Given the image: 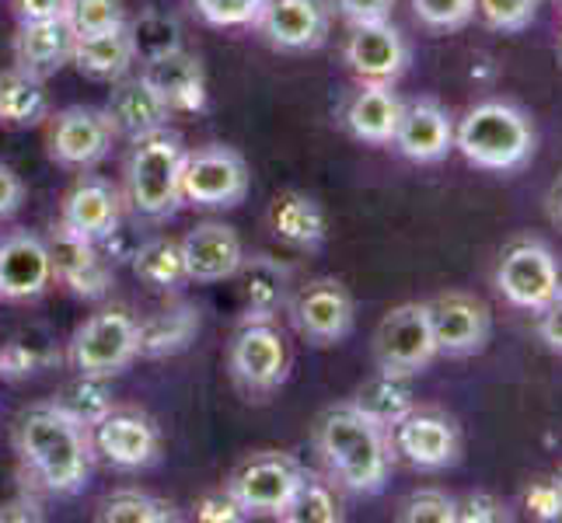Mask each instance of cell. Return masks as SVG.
Instances as JSON below:
<instances>
[{
  "label": "cell",
  "mask_w": 562,
  "mask_h": 523,
  "mask_svg": "<svg viewBox=\"0 0 562 523\" xmlns=\"http://www.w3.org/2000/svg\"><path fill=\"white\" fill-rule=\"evenodd\" d=\"M14 454L32 481V489L46 496H81L94 471L91 430L74 422L53 401L35 405L14 425Z\"/></svg>",
  "instance_id": "1"
},
{
  "label": "cell",
  "mask_w": 562,
  "mask_h": 523,
  "mask_svg": "<svg viewBox=\"0 0 562 523\" xmlns=\"http://www.w3.org/2000/svg\"><path fill=\"white\" fill-rule=\"evenodd\" d=\"M413 14L426 32H461L475 22V0H413Z\"/></svg>",
  "instance_id": "40"
},
{
  "label": "cell",
  "mask_w": 562,
  "mask_h": 523,
  "mask_svg": "<svg viewBox=\"0 0 562 523\" xmlns=\"http://www.w3.org/2000/svg\"><path fill=\"white\" fill-rule=\"evenodd\" d=\"M196 332H200V311L186 300H176L165 311L140 321V356L147 360L179 356L192 345Z\"/></svg>",
  "instance_id": "31"
},
{
  "label": "cell",
  "mask_w": 562,
  "mask_h": 523,
  "mask_svg": "<svg viewBox=\"0 0 562 523\" xmlns=\"http://www.w3.org/2000/svg\"><path fill=\"white\" fill-rule=\"evenodd\" d=\"M56 283L49 241L32 230H11L0 238V300L29 304Z\"/></svg>",
  "instance_id": "17"
},
{
  "label": "cell",
  "mask_w": 562,
  "mask_h": 523,
  "mask_svg": "<svg viewBox=\"0 0 562 523\" xmlns=\"http://www.w3.org/2000/svg\"><path fill=\"white\" fill-rule=\"evenodd\" d=\"M395 454L405 457L419 471H443L454 468L461 457V433L458 425L440 412H413L392 430Z\"/></svg>",
  "instance_id": "20"
},
{
  "label": "cell",
  "mask_w": 562,
  "mask_h": 523,
  "mask_svg": "<svg viewBox=\"0 0 562 523\" xmlns=\"http://www.w3.org/2000/svg\"><path fill=\"white\" fill-rule=\"evenodd\" d=\"M342 60L363 84H395L413 64V46L392 22L350 25Z\"/></svg>",
  "instance_id": "16"
},
{
  "label": "cell",
  "mask_w": 562,
  "mask_h": 523,
  "mask_svg": "<svg viewBox=\"0 0 562 523\" xmlns=\"http://www.w3.org/2000/svg\"><path fill=\"white\" fill-rule=\"evenodd\" d=\"M333 0H266L256 29L277 53H315L333 32Z\"/></svg>",
  "instance_id": "13"
},
{
  "label": "cell",
  "mask_w": 562,
  "mask_h": 523,
  "mask_svg": "<svg viewBox=\"0 0 562 523\" xmlns=\"http://www.w3.org/2000/svg\"><path fill=\"white\" fill-rule=\"evenodd\" d=\"M53 405L60 412H67L74 422L88 425V430H94L109 412H115L109 377H91V374H77L70 384H64L60 391L53 395Z\"/></svg>",
  "instance_id": "34"
},
{
  "label": "cell",
  "mask_w": 562,
  "mask_h": 523,
  "mask_svg": "<svg viewBox=\"0 0 562 523\" xmlns=\"http://www.w3.org/2000/svg\"><path fill=\"white\" fill-rule=\"evenodd\" d=\"M105 115H109L115 137L133 144V140L165 129L171 120V109L161 102V94L147 84L144 73H137V77L126 73L112 84L109 102H105Z\"/></svg>",
  "instance_id": "24"
},
{
  "label": "cell",
  "mask_w": 562,
  "mask_h": 523,
  "mask_svg": "<svg viewBox=\"0 0 562 523\" xmlns=\"http://www.w3.org/2000/svg\"><path fill=\"white\" fill-rule=\"evenodd\" d=\"M245 321H273L290 304V265L273 255H245L238 276Z\"/></svg>",
  "instance_id": "27"
},
{
  "label": "cell",
  "mask_w": 562,
  "mask_h": 523,
  "mask_svg": "<svg viewBox=\"0 0 562 523\" xmlns=\"http://www.w3.org/2000/svg\"><path fill=\"white\" fill-rule=\"evenodd\" d=\"M374 366L381 374H395V377H419L423 371H430V363L440 356L437 353V339H434V325L430 311H426V300H409L392 307L374 328Z\"/></svg>",
  "instance_id": "7"
},
{
  "label": "cell",
  "mask_w": 562,
  "mask_h": 523,
  "mask_svg": "<svg viewBox=\"0 0 562 523\" xmlns=\"http://www.w3.org/2000/svg\"><path fill=\"white\" fill-rule=\"evenodd\" d=\"M182 255L189 269V283H224L238 276L245 262V245L231 224L206 220L182 238Z\"/></svg>",
  "instance_id": "22"
},
{
  "label": "cell",
  "mask_w": 562,
  "mask_h": 523,
  "mask_svg": "<svg viewBox=\"0 0 562 523\" xmlns=\"http://www.w3.org/2000/svg\"><path fill=\"white\" fill-rule=\"evenodd\" d=\"M269 230L294 251H318L328 238V217L307 192L286 189L269 206Z\"/></svg>",
  "instance_id": "28"
},
{
  "label": "cell",
  "mask_w": 562,
  "mask_h": 523,
  "mask_svg": "<svg viewBox=\"0 0 562 523\" xmlns=\"http://www.w3.org/2000/svg\"><path fill=\"white\" fill-rule=\"evenodd\" d=\"M94 454L120 471H144L161 457V433L140 412H109L91 430Z\"/></svg>",
  "instance_id": "19"
},
{
  "label": "cell",
  "mask_w": 562,
  "mask_h": 523,
  "mask_svg": "<svg viewBox=\"0 0 562 523\" xmlns=\"http://www.w3.org/2000/svg\"><path fill=\"white\" fill-rule=\"evenodd\" d=\"M307 468L283 451H259L245 457L235 471L227 475L224 492L238 502L248 516H273L283 520L290 502L301 492Z\"/></svg>",
  "instance_id": "5"
},
{
  "label": "cell",
  "mask_w": 562,
  "mask_h": 523,
  "mask_svg": "<svg viewBox=\"0 0 562 523\" xmlns=\"http://www.w3.org/2000/svg\"><path fill=\"white\" fill-rule=\"evenodd\" d=\"M99 520L102 523H176L179 510H176V502H168L161 496H150L140 489H120L102 499Z\"/></svg>",
  "instance_id": "35"
},
{
  "label": "cell",
  "mask_w": 562,
  "mask_h": 523,
  "mask_svg": "<svg viewBox=\"0 0 562 523\" xmlns=\"http://www.w3.org/2000/svg\"><path fill=\"white\" fill-rule=\"evenodd\" d=\"M402 523H454L458 520V499L440 489H419L402 502L398 513Z\"/></svg>",
  "instance_id": "41"
},
{
  "label": "cell",
  "mask_w": 562,
  "mask_h": 523,
  "mask_svg": "<svg viewBox=\"0 0 562 523\" xmlns=\"http://www.w3.org/2000/svg\"><path fill=\"white\" fill-rule=\"evenodd\" d=\"M196 520H203V523H241V520H248V513L227 492H210L196 502Z\"/></svg>",
  "instance_id": "47"
},
{
  "label": "cell",
  "mask_w": 562,
  "mask_h": 523,
  "mask_svg": "<svg viewBox=\"0 0 562 523\" xmlns=\"http://www.w3.org/2000/svg\"><path fill=\"white\" fill-rule=\"evenodd\" d=\"M402 99L395 94V84H363L350 94L342 109L346 133L367 147H392L395 129L402 120Z\"/></svg>",
  "instance_id": "26"
},
{
  "label": "cell",
  "mask_w": 562,
  "mask_h": 523,
  "mask_svg": "<svg viewBox=\"0 0 562 523\" xmlns=\"http://www.w3.org/2000/svg\"><path fill=\"white\" fill-rule=\"evenodd\" d=\"M25 206V182L8 161H0V220L14 217Z\"/></svg>",
  "instance_id": "48"
},
{
  "label": "cell",
  "mask_w": 562,
  "mask_h": 523,
  "mask_svg": "<svg viewBox=\"0 0 562 523\" xmlns=\"http://www.w3.org/2000/svg\"><path fill=\"white\" fill-rule=\"evenodd\" d=\"M123 206H126L123 192L109 179L81 171L60 203V220H56V227H60L64 235L102 245L123 227Z\"/></svg>",
  "instance_id": "15"
},
{
  "label": "cell",
  "mask_w": 562,
  "mask_h": 523,
  "mask_svg": "<svg viewBox=\"0 0 562 523\" xmlns=\"http://www.w3.org/2000/svg\"><path fill=\"white\" fill-rule=\"evenodd\" d=\"M74 29L60 18H43V22H18L14 32V67L25 70L38 81H49L53 73H60L74 60Z\"/></svg>",
  "instance_id": "25"
},
{
  "label": "cell",
  "mask_w": 562,
  "mask_h": 523,
  "mask_svg": "<svg viewBox=\"0 0 562 523\" xmlns=\"http://www.w3.org/2000/svg\"><path fill=\"white\" fill-rule=\"evenodd\" d=\"M538 339L546 342V349L562 356V289L555 294V300H549L538 311Z\"/></svg>",
  "instance_id": "49"
},
{
  "label": "cell",
  "mask_w": 562,
  "mask_h": 523,
  "mask_svg": "<svg viewBox=\"0 0 562 523\" xmlns=\"http://www.w3.org/2000/svg\"><path fill=\"white\" fill-rule=\"evenodd\" d=\"M133 32V46H137V60H150V56H161L168 49H179L182 46V29L176 18L158 14V11H147L140 14L137 22H130Z\"/></svg>",
  "instance_id": "38"
},
{
  "label": "cell",
  "mask_w": 562,
  "mask_h": 523,
  "mask_svg": "<svg viewBox=\"0 0 562 523\" xmlns=\"http://www.w3.org/2000/svg\"><path fill=\"white\" fill-rule=\"evenodd\" d=\"M392 147L413 164H440L454 150V120L437 99L402 105V120Z\"/></svg>",
  "instance_id": "21"
},
{
  "label": "cell",
  "mask_w": 562,
  "mask_h": 523,
  "mask_svg": "<svg viewBox=\"0 0 562 523\" xmlns=\"http://www.w3.org/2000/svg\"><path fill=\"white\" fill-rule=\"evenodd\" d=\"M496 289L517 311L538 315L562 289V265L555 251L538 238H520L503 248L496 262Z\"/></svg>",
  "instance_id": "9"
},
{
  "label": "cell",
  "mask_w": 562,
  "mask_h": 523,
  "mask_svg": "<svg viewBox=\"0 0 562 523\" xmlns=\"http://www.w3.org/2000/svg\"><path fill=\"white\" fill-rule=\"evenodd\" d=\"M53 255V276L64 283L77 300H105L115 283V262L102 245L64 235L60 227L46 238Z\"/></svg>",
  "instance_id": "18"
},
{
  "label": "cell",
  "mask_w": 562,
  "mask_h": 523,
  "mask_svg": "<svg viewBox=\"0 0 562 523\" xmlns=\"http://www.w3.org/2000/svg\"><path fill=\"white\" fill-rule=\"evenodd\" d=\"M140 356V321L126 311H99L85 325H77V332L67 342V363L74 374L91 377H115Z\"/></svg>",
  "instance_id": "6"
},
{
  "label": "cell",
  "mask_w": 562,
  "mask_h": 523,
  "mask_svg": "<svg viewBox=\"0 0 562 523\" xmlns=\"http://www.w3.org/2000/svg\"><path fill=\"white\" fill-rule=\"evenodd\" d=\"M49 120V91L46 81L8 67L0 70V126L4 129H32Z\"/></svg>",
  "instance_id": "30"
},
{
  "label": "cell",
  "mask_w": 562,
  "mask_h": 523,
  "mask_svg": "<svg viewBox=\"0 0 562 523\" xmlns=\"http://www.w3.org/2000/svg\"><path fill=\"white\" fill-rule=\"evenodd\" d=\"M525 510L541 523L562 520V475L535 481V486L525 492Z\"/></svg>",
  "instance_id": "44"
},
{
  "label": "cell",
  "mask_w": 562,
  "mask_h": 523,
  "mask_svg": "<svg viewBox=\"0 0 562 523\" xmlns=\"http://www.w3.org/2000/svg\"><path fill=\"white\" fill-rule=\"evenodd\" d=\"M499 520H510V513L496 496L472 492V496L458 499V520L454 523H499Z\"/></svg>",
  "instance_id": "45"
},
{
  "label": "cell",
  "mask_w": 562,
  "mask_h": 523,
  "mask_svg": "<svg viewBox=\"0 0 562 523\" xmlns=\"http://www.w3.org/2000/svg\"><path fill=\"white\" fill-rule=\"evenodd\" d=\"M251 185L248 161L227 144H206L186 150L182 196L196 209H235L245 203Z\"/></svg>",
  "instance_id": "10"
},
{
  "label": "cell",
  "mask_w": 562,
  "mask_h": 523,
  "mask_svg": "<svg viewBox=\"0 0 562 523\" xmlns=\"http://www.w3.org/2000/svg\"><path fill=\"white\" fill-rule=\"evenodd\" d=\"M535 120L514 102L486 99L454 123V150L482 171H520L535 158Z\"/></svg>",
  "instance_id": "3"
},
{
  "label": "cell",
  "mask_w": 562,
  "mask_h": 523,
  "mask_svg": "<svg viewBox=\"0 0 562 523\" xmlns=\"http://www.w3.org/2000/svg\"><path fill=\"white\" fill-rule=\"evenodd\" d=\"M350 405L367 416L374 425L392 433L395 425L416 412V398H413V387H409V377H395V374H374L371 380H363L357 387V395L350 398Z\"/></svg>",
  "instance_id": "32"
},
{
  "label": "cell",
  "mask_w": 562,
  "mask_h": 523,
  "mask_svg": "<svg viewBox=\"0 0 562 523\" xmlns=\"http://www.w3.org/2000/svg\"><path fill=\"white\" fill-rule=\"evenodd\" d=\"M546 206H549V220L562 230V174L552 182L549 196H546Z\"/></svg>",
  "instance_id": "52"
},
{
  "label": "cell",
  "mask_w": 562,
  "mask_h": 523,
  "mask_svg": "<svg viewBox=\"0 0 562 523\" xmlns=\"http://www.w3.org/2000/svg\"><path fill=\"white\" fill-rule=\"evenodd\" d=\"M395 0H336V11L350 25H371V22H387L392 18Z\"/></svg>",
  "instance_id": "46"
},
{
  "label": "cell",
  "mask_w": 562,
  "mask_h": 523,
  "mask_svg": "<svg viewBox=\"0 0 562 523\" xmlns=\"http://www.w3.org/2000/svg\"><path fill=\"white\" fill-rule=\"evenodd\" d=\"M64 22L74 29V35H94L115 25H126L130 14L123 0H64Z\"/></svg>",
  "instance_id": "37"
},
{
  "label": "cell",
  "mask_w": 562,
  "mask_h": 523,
  "mask_svg": "<svg viewBox=\"0 0 562 523\" xmlns=\"http://www.w3.org/2000/svg\"><path fill=\"white\" fill-rule=\"evenodd\" d=\"M186 144L168 126L130 144L123 168V203L137 220L161 224L186 206L182 196Z\"/></svg>",
  "instance_id": "4"
},
{
  "label": "cell",
  "mask_w": 562,
  "mask_h": 523,
  "mask_svg": "<svg viewBox=\"0 0 562 523\" xmlns=\"http://www.w3.org/2000/svg\"><path fill=\"white\" fill-rule=\"evenodd\" d=\"M538 8L541 0H475V18L493 32L514 35L535 22Z\"/></svg>",
  "instance_id": "39"
},
{
  "label": "cell",
  "mask_w": 562,
  "mask_h": 523,
  "mask_svg": "<svg viewBox=\"0 0 562 523\" xmlns=\"http://www.w3.org/2000/svg\"><path fill=\"white\" fill-rule=\"evenodd\" d=\"M140 73L161 94V102L171 109V115L206 109V70L200 64V56H192L186 46L150 56V60H144Z\"/></svg>",
  "instance_id": "23"
},
{
  "label": "cell",
  "mask_w": 562,
  "mask_h": 523,
  "mask_svg": "<svg viewBox=\"0 0 562 523\" xmlns=\"http://www.w3.org/2000/svg\"><path fill=\"white\" fill-rule=\"evenodd\" d=\"M315 447L325 461L328 481L350 496H378L392 478V433L360 416L350 401L339 405V409H328L318 419Z\"/></svg>",
  "instance_id": "2"
},
{
  "label": "cell",
  "mask_w": 562,
  "mask_h": 523,
  "mask_svg": "<svg viewBox=\"0 0 562 523\" xmlns=\"http://www.w3.org/2000/svg\"><path fill=\"white\" fill-rule=\"evenodd\" d=\"M192 8L213 29H251L266 0H192Z\"/></svg>",
  "instance_id": "42"
},
{
  "label": "cell",
  "mask_w": 562,
  "mask_h": 523,
  "mask_svg": "<svg viewBox=\"0 0 562 523\" xmlns=\"http://www.w3.org/2000/svg\"><path fill=\"white\" fill-rule=\"evenodd\" d=\"M18 22H43V18H60L64 0H11Z\"/></svg>",
  "instance_id": "51"
},
{
  "label": "cell",
  "mask_w": 562,
  "mask_h": 523,
  "mask_svg": "<svg viewBox=\"0 0 562 523\" xmlns=\"http://www.w3.org/2000/svg\"><path fill=\"white\" fill-rule=\"evenodd\" d=\"M286 307L297 336L312 345H339L357 328V300L346 283L333 276L304 283L297 294H290Z\"/></svg>",
  "instance_id": "11"
},
{
  "label": "cell",
  "mask_w": 562,
  "mask_h": 523,
  "mask_svg": "<svg viewBox=\"0 0 562 523\" xmlns=\"http://www.w3.org/2000/svg\"><path fill=\"white\" fill-rule=\"evenodd\" d=\"M227 371L238 391L266 398L290 377V345L273 321H245L227 345Z\"/></svg>",
  "instance_id": "8"
},
{
  "label": "cell",
  "mask_w": 562,
  "mask_h": 523,
  "mask_svg": "<svg viewBox=\"0 0 562 523\" xmlns=\"http://www.w3.org/2000/svg\"><path fill=\"white\" fill-rule=\"evenodd\" d=\"M46 513H43V502H38L35 492H22L8 502H0V523H38Z\"/></svg>",
  "instance_id": "50"
},
{
  "label": "cell",
  "mask_w": 562,
  "mask_h": 523,
  "mask_svg": "<svg viewBox=\"0 0 562 523\" xmlns=\"http://www.w3.org/2000/svg\"><path fill=\"white\" fill-rule=\"evenodd\" d=\"M133 273H137L140 283L165 289V294H176L189 283V269H186V255H182V241L171 238H147L133 248L130 255Z\"/></svg>",
  "instance_id": "33"
},
{
  "label": "cell",
  "mask_w": 562,
  "mask_h": 523,
  "mask_svg": "<svg viewBox=\"0 0 562 523\" xmlns=\"http://www.w3.org/2000/svg\"><path fill=\"white\" fill-rule=\"evenodd\" d=\"M56 356L46 353V349L38 345H25V342H11L0 349V377L8 380H22V377H32L38 371H46Z\"/></svg>",
  "instance_id": "43"
},
{
  "label": "cell",
  "mask_w": 562,
  "mask_h": 523,
  "mask_svg": "<svg viewBox=\"0 0 562 523\" xmlns=\"http://www.w3.org/2000/svg\"><path fill=\"white\" fill-rule=\"evenodd\" d=\"M426 311H430L440 356H451V360L475 356L493 339V311H490V304L475 294L448 289V294L426 300Z\"/></svg>",
  "instance_id": "14"
},
{
  "label": "cell",
  "mask_w": 562,
  "mask_h": 523,
  "mask_svg": "<svg viewBox=\"0 0 562 523\" xmlns=\"http://www.w3.org/2000/svg\"><path fill=\"white\" fill-rule=\"evenodd\" d=\"M115 144V133L105 109L70 105L49 115V158L67 171H91L99 168Z\"/></svg>",
  "instance_id": "12"
},
{
  "label": "cell",
  "mask_w": 562,
  "mask_h": 523,
  "mask_svg": "<svg viewBox=\"0 0 562 523\" xmlns=\"http://www.w3.org/2000/svg\"><path fill=\"white\" fill-rule=\"evenodd\" d=\"M77 70H81L88 81H102V84H115L120 77H126L137 64V46H133V32L130 22L115 25L94 35H81L74 43V60Z\"/></svg>",
  "instance_id": "29"
},
{
  "label": "cell",
  "mask_w": 562,
  "mask_h": 523,
  "mask_svg": "<svg viewBox=\"0 0 562 523\" xmlns=\"http://www.w3.org/2000/svg\"><path fill=\"white\" fill-rule=\"evenodd\" d=\"M283 520L286 523H339L342 520V502L336 496V486L307 471L304 486L294 496V502H290V510L283 513Z\"/></svg>",
  "instance_id": "36"
}]
</instances>
